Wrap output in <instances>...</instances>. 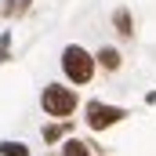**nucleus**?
<instances>
[{"label": "nucleus", "instance_id": "nucleus-4", "mask_svg": "<svg viewBox=\"0 0 156 156\" xmlns=\"http://www.w3.org/2000/svg\"><path fill=\"white\" fill-rule=\"evenodd\" d=\"M94 62H98L102 69H109V73H116L123 58H120V51H116V47H98V55H94Z\"/></svg>", "mask_w": 156, "mask_h": 156}, {"label": "nucleus", "instance_id": "nucleus-7", "mask_svg": "<svg viewBox=\"0 0 156 156\" xmlns=\"http://www.w3.org/2000/svg\"><path fill=\"white\" fill-rule=\"evenodd\" d=\"M66 131H69V123H44V131H40V134H44V142H58Z\"/></svg>", "mask_w": 156, "mask_h": 156}, {"label": "nucleus", "instance_id": "nucleus-1", "mask_svg": "<svg viewBox=\"0 0 156 156\" xmlns=\"http://www.w3.org/2000/svg\"><path fill=\"white\" fill-rule=\"evenodd\" d=\"M40 105H44L47 116L66 120L76 109V91H73V87H62V83H47V87L40 91Z\"/></svg>", "mask_w": 156, "mask_h": 156}, {"label": "nucleus", "instance_id": "nucleus-6", "mask_svg": "<svg viewBox=\"0 0 156 156\" xmlns=\"http://www.w3.org/2000/svg\"><path fill=\"white\" fill-rule=\"evenodd\" d=\"M113 26H116L120 37H131V33H134V29H131V11H127V7H120L116 15H113Z\"/></svg>", "mask_w": 156, "mask_h": 156}, {"label": "nucleus", "instance_id": "nucleus-3", "mask_svg": "<svg viewBox=\"0 0 156 156\" xmlns=\"http://www.w3.org/2000/svg\"><path fill=\"white\" fill-rule=\"evenodd\" d=\"M123 116H127V109H120V105H105V102H87V127H91V131H105V127L120 123Z\"/></svg>", "mask_w": 156, "mask_h": 156}, {"label": "nucleus", "instance_id": "nucleus-8", "mask_svg": "<svg viewBox=\"0 0 156 156\" xmlns=\"http://www.w3.org/2000/svg\"><path fill=\"white\" fill-rule=\"evenodd\" d=\"M0 156H29L22 142H0Z\"/></svg>", "mask_w": 156, "mask_h": 156}, {"label": "nucleus", "instance_id": "nucleus-2", "mask_svg": "<svg viewBox=\"0 0 156 156\" xmlns=\"http://www.w3.org/2000/svg\"><path fill=\"white\" fill-rule=\"evenodd\" d=\"M62 69H66V76L73 83H87L94 76V55H87L80 44H69L62 51Z\"/></svg>", "mask_w": 156, "mask_h": 156}, {"label": "nucleus", "instance_id": "nucleus-9", "mask_svg": "<svg viewBox=\"0 0 156 156\" xmlns=\"http://www.w3.org/2000/svg\"><path fill=\"white\" fill-rule=\"evenodd\" d=\"M7 47H11V33H4V37H0V62H7V58H11V55H7Z\"/></svg>", "mask_w": 156, "mask_h": 156}, {"label": "nucleus", "instance_id": "nucleus-10", "mask_svg": "<svg viewBox=\"0 0 156 156\" xmlns=\"http://www.w3.org/2000/svg\"><path fill=\"white\" fill-rule=\"evenodd\" d=\"M26 11H29V0H18V4L11 7V15H26Z\"/></svg>", "mask_w": 156, "mask_h": 156}, {"label": "nucleus", "instance_id": "nucleus-5", "mask_svg": "<svg viewBox=\"0 0 156 156\" xmlns=\"http://www.w3.org/2000/svg\"><path fill=\"white\" fill-rule=\"evenodd\" d=\"M62 156H94V153H91V145H87V142H80V138H69V142L62 145Z\"/></svg>", "mask_w": 156, "mask_h": 156}]
</instances>
